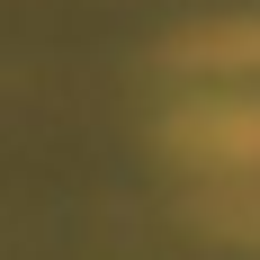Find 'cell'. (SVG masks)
<instances>
[{"instance_id":"1","label":"cell","mask_w":260,"mask_h":260,"mask_svg":"<svg viewBox=\"0 0 260 260\" xmlns=\"http://www.w3.org/2000/svg\"><path fill=\"white\" fill-rule=\"evenodd\" d=\"M171 153L198 180H260V90H207L171 108Z\"/></svg>"},{"instance_id":"2","label":"cell","mask_w":260,"mask_h":260,"mask_svg":"<svg viewBox=\"0 0 260 260\" xmlns=\"http://www.w3.org/2000/svg\"><path fill=\"white\" fill-rule=\"evenodd\" d=\"M180 72L198 81H251L260 72V18H224V27H198V36H180V54H171Z\"/></svg>"}]
</instances>
